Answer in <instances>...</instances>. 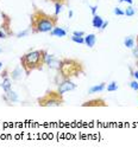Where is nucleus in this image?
<instances>
[{
	"mask_svg": "<svg viewBox=\"0 0 138 154\" xmlns=\"http://www.w3.org/2000/svg\"><path fill=\"white\" fill-rule=\"evenodd\" d=\"M45 54H47L45 50H34L21 56L20 63H21V68L25 70L26 76H29L32 70L42 69L43 64H45L44 62Z\"/></svg>",
	"mask_w": 138,
	"mask_h": 154,
	"instance_id": "obj_1",
	"label": "nucleus"
},
{
	"mask_svg": "<svg viewBox=\"0 0 138 154\" xmlns=\"http://www.w3.org/2000/svg\"><path fill=\"white\" fill-rule=\"evenodd\" d=\"M57 18L50 17L45 14L44 12L36 10L31 18V27L35 33H43V32H51V30L55 27Z\"/></svg>",
	"mask_w": 138,
	"mask_h": 154,
	"instance_id": "obj_2",
	"label": "nucleus"
},
{
	"mask_svg": "<svg viewBox=\"0 0 138 154\" xmlns=\"http://www.w3.org/2000/svg\"><path fill=\"white\" fill-rule=\"evenodd\" d=\"M59 70L63 79H70L72 77L79 76L80 74L83 72L81 62H78L75 59H62Z\"/></svg>",
	"mask_w": 138,
	"mask_h": 154,
	"instance_id": "obj_3",
	"label": "nucleus"
},
{
	"mask_svg": "<svg viewBox=\"0 0 138 154\" xmlns=\"http://www.w3.org/2000/svg\"><path fill=\"white\" fill-rule=\"evenodd\" d=\"M62 103L63 98L59 91H48L43 97L38 98V104L42 107H59Z\"/></svg>",
	"mask_w": 138,
	"mask_h": 154,
	"instance_id": "obj_4",
	"label": "nucleus"
},
{
	"mask_svg": "<svg viewBox=\"0 0 138 154\" xmlns=\"http://www.w3.org/2000/svg\"><path fill=\"white\" fill-rule=\"evenodd\" d=\"M76 88V84L73 83L70 79H63V82L59 83V93L61 95H63L64 93L67 91H72Z\"/></svg>",
	"mask_w": 138,
	"mask_h": 154,
	"instance_id": "obj_5",
	"label": "nucleus"
},
{
	"mask_svg": "<svg viewBox=\"0 0 138 154\" xmlns=\"http://www.w3.org/2000/svg\"><path fill=\"white\" fill-rule=\"evenodd\" d=\"M7 103H14V102H18V95L11 89L8 91H5L4 97H2Z\"/></svg>",
	"mask_w": 138,
	"mask_h": 154,
	"instance_id": "obj_6",
	"label": "nucleus"
},
{
	"mask_svg": "<svg viewBox=\"0 0 138 154\" xmlns=\"http://www.w3.org/2000/svg\"><path fill=\"white\" fill-rule=\"evenodd\" d=\"M95 42H97V36L94 35V33H89V35H87L86 37H85V44L88 46V48H94V45H95Z\"/></svg>",
	"mask_w": 138,
	"mask_h": 154,
	"instance_id": "obj_7",
	"label": "nucleus"
},
{
	"mask_svg": "<svg viewBox=\"0 0 138 154\" xmlns=\"http://www.w3.org/2000/svg\"><path fill=\"white\" fill-rule=\"evenodd\" d=\"M51 36L62 38V37H66V36H67V31H66L64 29H62V27H56V26H55V27L51 30Z\"/></svg>",
	"mask_w": 138,
	"mask_h": 154,
	"instance_id": "obj_8",
	"label": "nucleus"
},
{
	"mask_svg": "<svg viewBox=\"0 0 138 154\" xmlns=\"http://www.w3.org/2000/svg\"><path fill=\"white\" fill-rule=\"evenodd\" d=\"M21 74H23L21 68H20V66H16V68H14V70L11 72L12 79H13V81H20V79H21V77H23Z\"/></svg>",
	"mask_w": 138,
	"mask_h": 154,
	"instance_id": "obj_9",
	"label": "nucleus"
},
{
	"mask_svg": "<svg viewBox=\"0 0 138 154\" xmlns=\"http://www.w3.org/2000/svg\"><path fill=\"white\" fill-rule=\"evenodd\" d=\"M105 88H106L105 83H100V84H98V85H93L92 88H89L88 93H89V94H97V93H101V91H104V90H105Z\"/></svg>",
	"mask_w": 138,
	"mask_h": 154,
	"instance_id": "obj_10",
	"label": "nucleus"
},
{
	"mask_svg": "<svg viewBox=\"0 0 138 154\" xmlns=\"http://www.w3.org/2000/svg\"><path fill=\"white\" fill-rule=\"evenodd\" d=\"M97 106H106V104L102 100H93V101H88L82 104V107H97Z\"/></svg>",
	"mask_w": 138,
	"mask_h": 154,
	"instance_id": "obj_11",
	"label": "nucleus"
},
{
	"mask_svg": "<svg viewBox=\"0 0 138 154\" xmlns=\"http://www.w3.org/2000/svg\"><path fill=\"white\" fill-rule=\"evenodd\" d=\"M47 65H48L50 69H59L61 60H59V59H57L56 57H54L53 59H50V60L47 63Z\"/></svg>",
	"mask_w": 138,
	"mask_h": 154,
	"instance_id": "obj_12",
	"label": "nucleus"
},
{
	"mask_svg": "<svg viewBox=\"0 0 138 154\" xmlns=\"http://www.w3.org/2000/svg\"><path fill=\"white\" fill-rule=\"evenodd\" d=\"M102 23H104V20L102 18L100 17V16H93V20H92V25H93V27H95V29H101V25H102Z\"/></svg>",
	"mask_w": 138,
	"mask_h": 154,
	"instance_id": "obj_13",
	"label": "nucleus"
},
{
	"mask_svg": "<svg viewBox=\"0 0 138 154\" xmlns=\"http://www.w3.org/2000/svg\"><path fill=\"white\" fill-rule=\"evenodd\" d=\"M12 82H11V79L8 78V77H4V81H2V83H1V88L4 89V91H8V90H11V88H12V84H11Z\"/></svg>",
	"mask_w": 138,
	"mask_h": 154,
	"instance_id": "obj_14",
	"label": "nucleus"
},
{
	"mask_svg": "<svg viewBox=\"0 0 138 154\" xmlns=\"http://www.w3.org/2000/svg\"><path fill=\"white\" fill-rule=\"evenodd\" d=\"M124 45L126 48H129V49L135 48V39H133V37H126L124 39Z\"/></svg>",
	"mask_w": 138,
	"mask_h": 154,
	"instance_id": "obj_15",
	"label": "nucleus"
},
{
	"mask_svg": "<svg viewBox=\"0 0 138 154\" xmlns=\"http://www.w3.org/2000/svg\"><path fill=\"white\" fill-rule=\"evenodd\" d=\"M62 8H63V4L59 2V1H56V2H55V16H56V17L62 12Z\"/></svg>",
	"mask_w": 138,
	"mask_h": 154,
	"instance_id": "obj_16",
	"label": "nucleus"
},
{
	"mask_svg": "<svg viewBox=\"0 0 138 154\" xmlns=\"http://www.w3.org/2000/svg\"><path fill=\"white\" fill-rule=\"evenodd\" d=\"M118 90V84L117 82H111L108 85H107V91L112 93V91H117Z\"/></svg>",
	"mask_w": 138,
	"mask_h": 154,
	"instance_id": "obj_17",
	"label": "nucleus"
},
{
	"mask_svg": "<svg viewBox=\"0 0 138 154\" xmlns=\"http://www.w3.org/2000/svg\"><path fill=\"white\" fill-rule=\"evenodd\" d=\"M124 12H125V16H126V17H133V16L136 14V11H135L133 7H131V6H129Z\"/></svg>",
	"mask_w": 138,
	"mask_h": 154,
	"instance_id": "obj_18",
	"label": "nucleus"
},
{
	"mask_svg": "<svg viewBox=\"0 0 138 154\" xmlns=\"http://www.w3.org/2000/svg\"><path fill=\"white\" fill-rule=\"evenodd\" d=\"M72 40L74 43H78V44H85V37H78V36H74L72 37Z\"/></svg>",
	"mask_w": 138,
	"mask_h": 154,
	"instance_id": "obj_19",
	"label": "nucleus"
},
{
	"mask_svg": "<svg viewBox=\"0 0 138 154\" xmlns=\"http://www.w3.org/2000/svg\"><path fill=\"white\" fill-rule=\"evenodd\" d=\"M29 33H30V30H24V31H21L19 33H17V38H24V37H26Z\"/></svg>",
	"mask_w": 138,
	"mask_h": 154,
	"instance_id": "obj_20",
	"label": "nucleus"
},
{
	"mask_svg": "<svg viewBox=\"0 0 138 154\" xmlns=\"http://www.w3.org/2000/svg\"><path fill=\"white\" fill-rule=\"evenodd\" d=\"M113 13H114L116 16H125V12H124L120 7H116V8L113 10Z\"/></svg>",
	"mask_w": 138,
	"mask_h": 154,
	"instance_id": "obj_21",
	"label": "nucleus"
},
{
	"mask_svg": "<svg viewBox=\"0 0 138 154\" xmlns=\"http://www.w3.org/2000/svg\"><path fill=\"white\" fill-rule=\"evenodd\" d=\"M130 87H131V89H133V90L138 91V81H137V79L132 81V82L130 83Z\"/></svg>",
	"mask_w": 138,
	"mask_h": 154,
	"instance_id": "obj_22",
	"label": "nucleus"
},
{
	"mask_svg": "<svg viewBox=\"0 0 138 154\" xmlns=\"http://www.w3.org/2000/svg\"><path fill=\"white\" fill-rule=\"evenodd\" d=\"M132 55H133L136 58H138V46H136V48H132Z\"/></svg>",
	"mask_w": 138,
	"mask_h": 154,
	"instance_id": "obj_23",
	"label": "nucleus"
},
{
	"mask_svg": "<svg viewBox=\"0 0 138 154\" xmlns=\"http://www.w3.org/2000/svg\"><path fill=\"white\" fill-rule=\"evenodd\" d=\"M73 35L74 36H78V37H83L85 36V32H82V31H75Z\"/></svg>",
	"mask_w": 138,
	"mask_h": 154,
	"instance_id": "obj_24",
	"label": "nucleus"
},
{
	"mask_svg": "<svg viewBox=\"0 0 138 154\" xmlns=\"http://www.w3.org/2000/svg\"><path fill=\"white\" fill-rule=\"evenodd\" d=\"M131 70V74H132V77L135 78V79H137L138 81V70H136V71H133L132 69H130Z\"/></svg>",
	"mask_w": 138,
	"mask_h": 154,
	"instance_id": "obj_25",
	"label": "nucleus"
},
{
	"mask_svg": "<svg viewBox=\"0 0 138 154\" xmlns=\"http://www.w3.org/2000/svg\"><path fill=\"white\" fill-rule=\"evenodd\" d=\"M97 10H98V6H91V11H92V14L93 16L97 14Z\"/></svg>",
	"mask_w": 138,
	"mask_h": 154,
	"instance_id": "obj_26",
	"label": "nucleus"
},
{
	"mask_svg": "<svg viewBox=\"0 0 138 154\" xmlns=\"http://www.w3.org/2000/svg\"><path fill=\"white\" fill-rule=\"evenodd\" d=\"M6 37H7V33L4 32L2 30H0V38H6Z\"/></svg>",
	"mask_w": 138,
	"mask_h": 154,
	"instance_id": "obj_27",
	"label": "nucleus"
},
{
	"mask_svg": "<svg viewBox=\"0 0 138 154\" xmlns=\"http://www.w3.org/2000/svg\"><path fill=\"white\" fill-rule=\"evenodd\" d=\"M107 25H108V21H104V23H102V25H101V29H100V30L106 29V27H107Z\"/></svg>",
	"mask_w": 138,
	"mask_h": 154,
	"instance_id": "obj_28",
	"label": "nucleus"
},
{
	"mask_svg": "<svg viewBox=\"0 0 138 154\" xmlns=\"http://www.w3.org/2000/svg\"><path fill=\"white\" fill-rule=\"evenodd\" d=\"M73 16H74V12H73V10H69V12H68V18L70 19V18H73Z\"/></svg>",
	"mask_w": 138,
	"mask_h": 154,
	"instance_id": "obj_29",
	"label": "nucleus"
},
{
	"mask_svg": "<svg viewBox=\"0 0 138 154\" xmlns=\"http://www.w3.org/2000/svg\"><path fill=\"white\" fill-rule=\"evenodd\" d=\"M123 1H125V2H127V4H130V5L133 4V0H123Z\"/></svg>",
	"mask_w": 138,
	"mask_h": 154,
	"instance_id": "obj_30",
	"label": "nucleus"
},
{
	"mask_svg": "<svg viewBox=\"0 0 138 154\" xmlns=\"http://www.w3.org/2000/svg\"><path fill=\"white\" fill-rule=\"evenodd\" d=\"M1 68H2V63L0 62V69H1Z\"/></svg>",
	"mask_w": 138,
	"mask_h": 154,
	"instance_id": "obj_31",
	"label": "nucleus"
},
{
	"mask_svg": "<svg viewBox=\"0 0 138 154\" xmlns=\"http://www.w3.org/2000/svg\"><path fill=\"white\" fill-rule=\"evenodd\" d=\"M1 52H2V50H1V48H0V54H1Z\"/></svg>",
	"mask_w": 138,
	"mask_h": 154,
	"instance_id": "obj_32",
	"label": "nucleus"
},
{
	"mask_svg": "<svg viewBox=\"0 0 138 154\" xmlns=\"http://www.w3.org/2000/svg\"><path fill=\"white\" fill-rule=\"evenodd\" d=\"M118 1H119V2H123V0H118Z\"/></svg>",
	"mask_w": 138,
	"mask_h": 154,
	"instance_id": "obj_33",
	"label": "nucleus"
},
{
	"mask_svg": "<svg viewBox=\"0 0 138 154\" xmlns=\"http://www.w3.org/2000/svg\"><path fill=\"white\" fill-rule=\"evenodd\" d=\"M54 1H55V2H56V1H61V0H54Z\"/></svg>",
	"mask_w": 138,
	"mask_h": 154,
	"instance_id": "obj_34",
	"label": "nucleus"
},
{
	"mask_svg": "<svg viewBox=\"0 0 138 154\" xmlns=\"http://www.w3.org/2000/svg\"><path fill=\"white\" fill-rule=\"evenodd\" d=\"M137 66H138V60H137Z\"/></svg>",
	"mask_w": 138,
	"mask_h": 154,
	"instance_id": "obj_35",
	"label": "nucleus"
}]
</instances>
